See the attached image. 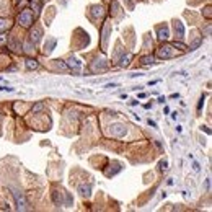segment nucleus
<instances>
[{"label": "nucleus", "instance_id": "nucleus-1", "mask_svg": "<svg viewBox=\"0 0 212 212\" xmlns=\"http://www.w3.org/2000/svg\"><path fill=\"white\" fill-rule=\"evenodd\" d=\"M33 20H34V15H33V11L31 10H23L20 13V16H18V23H20L21 26H25V28L31 26Z\"/></svg>", "mask_w": 212, "mask_h": 212}, {"label": "nucleus", "instance_id": "nucleus-2", "mask_svg": "<svg viewBox=\"0 0 212 212\" xmlns=\"http://www.w3.org/2000/svg\"><path fill=\"white\" fill-rule=\"evenodd\" d=\"M176 54L175 51H173L171 46H162L160 49H158V56L162 57V59H168V57H173Z\"/></svg>", "mask_w": 212, "mask_h": 212}, {"label": "nucleus", "instance_id": "nucleus-3", "mask_svg": "<svg viewBox=\"0 0 212 212\" xmlns=\"http://www.w3.org/2000/svg\"><path fill=\"white\" fill-rule=\"evenodd\" d=\"M109 132L114 137H122V136H126V127L122 126V124H113Z\"/></svg>", "mask_w": 212, "mask_h": 212}, {"label": "nucleus", "instance_id": "nucleus-4", "mask_svg": "<svg viewBox=\"0 0 212 212\" xmlns=\"http://www.w3.org/2000/svg\"><path fill=\"white\" fill-rule=\"evenodd\" d=\"M13 196H15V199H16V206H18V209H20V211H25L26 206H28V202H26L25 196H23V194H20L18 191H13Z\"/></svg>", "mask_w": 212, "mask_h": 212}, {"label": "nucleus", "instance_id": "nucleus-5", "mask_svg": "<svg viewBox=\"0 0 212 212\" xmlns=\"http://www.w3.org/2000/svg\"><path fill=\"white\" fill-rule=\"evenodd\" d=\"M157 34H158V39H160V41L168 39V36H170V33H168V26L167 25L157 26Z\"/></svg>", "mask_w": 212, "mask_h": 212}, {"label": "nucleus", "instance_id": "nucleus-6", "mask_svg": "<svg viewBox=\"0 0 212 212\" xmlns=\"http://www.w3.org/2000/svg\"><path fill=\"white\" fill-rule=\"evenodd\" d=\"M173 28H175V34H176L178 39H181L183 36H184V26H183L181 21H175L173 23Z\"/></svg>", "mask_w": 212, "mask_h": 212}, {"label": "nucleus", "instance_id": "nucleus-7", "mask_svg": "<svg viewBox=\"0 0 212 212\" xmlns=\"http://www.w3.org/2000/svg\"><path fill=\"white\" fill-rule=\"evenodd\" d=\"M67 65L70 67V69H74V70H75V74H78V72H80V69H82L80 61H78V59H75V57H70V59H69V62H67Z\"/></svg>", "mask_w": 212, "mask_h": 212}, {"label": "nucleus", "instance_id": "nucleus-8", "mask_svg": "<svg viewBox=\"0 0 212 212\" xmlns=\"http://www.w3.org/2000/svg\"><path fill=\"white\" fill-rule=\"evenodd\" d=\"M56 43H57V41L54 39V38H49V39H47V43H46V46H44V52H46V54H51V52H52V49L56 47Z\"/></svg>", "mask_w": 212, "mask_h": 212}, {"label": "nucleus", "instance_id": "nucleus-9", "mask_svg": "<svg viewBox=\"0 0 212 212\" xmlns=\"http://www.w3.org/2000/svg\"><path fill=\"white\" fill-rule=\"evenodd\" d=\"M78 192H80L83 197H90V194H91V184H82V186H78Z\"/></svg>", "mask_w": 212, "mask_h": 212}, {"label": "nucleus", "instance_id": "nucleus-10", "mask_svg": "<svg viewBox=\"0 0 212 212\" xmlns=\"http://www.w3.org/2000/svg\"><path fill=\"white\" fill-rule=\"evenodd\" d=\"M41 36H43V30L36 26L34 30L31 31V41H34V43H38V41L41 39Z\"/></svg>", "mask_w": 212, "mask_h": 212}, {"label": "nucleus", "instance_id": "nucleus-11", "mask_svg": "<svg viewBox=\"0 0 212 212\" xmlns=\"http://www.w3.org/2000/svg\"><path fill=\"white\" fill-rule=\"evenodd\" d=\"M91 15L93 16H103V8H101V7H93V8H91Z\"/></svg>", "mask_w": 212, "mask_h": 212}, {"label": "nucleus", "instance_id": "nucleus-12", "mask_svg": "<svg viewBox=\"0 0 212 212\" xmlns=\"http://www.w3.org/2000/svg\"><path fill=\"white\" fill-rule=\"evenodd\" d=\"M26 67H28L30 70H33V69H38V62L33 61V59H28V61H26Z\"/></svg>", "mask_w": 212, "mask_h": 212}, {"label": "nucleus", "instance_id": "nucleus-13", "mask_svg": "<svg viewBox=\"0 0 212 212\" xmlns=\"http://www.w3.org/2000/svg\"><path fill=\"white\" fill-rule=\"evenodd\" d=\"M142 62H144L145 65H149V64H153L155 59H153V56H145V57H142Z\"/></svg>", "mask_w": 212, "mask_h": 212}, {"label": "nucleus", "instance_id": "nucleus-14", "mask_svg": "<svg viewBox=\"0 0 212 212\" xmlns=\"http://www.w3.org/2000/svg\"><path fill=\"white\" fill-rule=\"evenodd\" d=\"M33 8H34V11L41 10V2H39V0H33Z\"/></svg>", "mask_w": 212, "mask_h": 212}, {"label": "nucleus", "instance_id": "nucleus-15", "mask_svg": "<svg viewBox=\"0 0 212 212\" xmlns=\"http://www.w3.org/2000/svg\"><path fill=\"white\" fill-rule=\"evenodd\" d=\"M41 109H44V105H43V103H38L36 106H33V113H38V111H41Z\"/></svg>", "mask_w": 212, "mask_h": 212}, {"label": "nucleus", "instance_id": "nucleus-16", "mask_svg": "<svg viewBox=\"0 0 212 212\" xmlns=\"http://www.w3.org/2000/svg\"><path fill=\"white\" fill-rule=\"evenodd\" d=\"M173 47H178V49H181V51H186V46L183 44V43H175Z\"/></svg>", "mask_w": 212, "mask_h": 212}, {"label": "nucleus", "instance_id": "nucleus-17", "mask_svg": "<svg viewBox=\"0 0 212 212\" xmlns=\"http://www.w3.org/2000/svg\"><path fill=\"white\" fill-rule=\"evenodd\" d=\"M7 26H8V23H7V21H3V20H0V30H5Z\"/></svg>", "mask_w": 212, "mask_h": 212}, {"label": "nucleus", "instance_id": "nucleus-18", "mask_svg": "<svg viewBox=\"0 0 212 212\" xmlns=\"http://www.w3.org/2000/svg\"><path fill=\"white\" fill-rule=\"evenodd\" d=\"M5 41H7V34H3V33H2V34H0V46L3 44Z\"/></svg>", "mask_w": 212, "mask_h": 212}, {"label": "nucleus", "instance_id": "nucleus-19", "mask_svg": "<svg viewBox=\"0 0 212 212\" xmlns=\"http://www.w3.org/2000/svg\"><path fill=\"white\" fill-rule=\"evenodd\" d=\"M167 165H168L167 160H165V162H160V170H162V171L163 170H167Z\"/></svg>", "mask_w": 212, "mask_h": 212}, {"label": "nucleus", "instance_id": "nucleus-20", "mask_svg": "<svg viewBox=\"0 0 212 212\" xmlns=\"http://www.w3.org/2000/svg\"><path fill=\"white\" fill-rule=\"evenodd\" d=\"M192 167H194V171H199V165H197L196 162H194V165H192Z\"/></svg>", "mask_w": 212, "mask_h": 212}]
</instances>
